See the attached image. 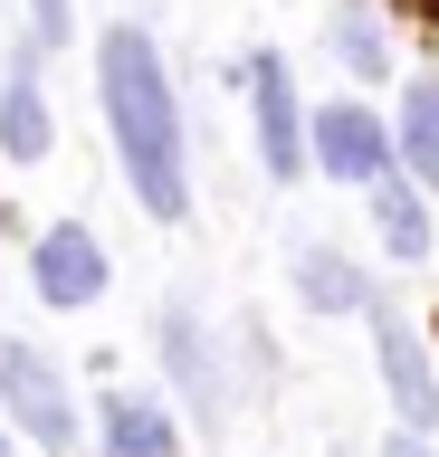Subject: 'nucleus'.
Masks as SVG:
<instances>
[{"mask_svg": "<svg viewBox=\"0 0 439 457\" xmlns=\"http://www.w3.org/2000/svg\"><path fill=\"white\" fill-rule=\"evenodd\" d=\"M373 228L392 238V257H430V220H420V191H410V181H392V171L373 181Z\"/></svg>", "mask_w": 439, "mask_h": 457, "instance_id": "12", "label": "nucleus"}, {"mask_svg": "<svg viewBox=\"0 0 439 457\" xmlns=\"http://www.w3.org/2000/svg\"><path fill=\"white\" fill-rule=\"evenodd\" d=\"M106 114H115V143H124V181L153 220H182L191 210V181H182V105H173V77L153 57L144 29H106Z\"/></svg>", "mask_w": 439, "mask_h": 457, "instance_id": "1", "label": "nucleus"}, {"mask_svg": "<svg viewBox=\"0 0 439 457\" xmlns=\"http://www.w3.org/2000/svg\"><path fill=\"white\" fill-rule=\"evenodd\" d=\"M0 410L30 428L38 448H77V400H67L58 362H48L38 343H10V334H0Z\"/></svg>", "mask_w": 439, "mask_h": 457, "instance_id": "2", "label": "nucleus"}, {"mask_svg": "<svg viewBox=\"0 0 439 457\" xmlns=\"http://www.w3.org/2000/svg\"><path fill=\"white\" fill-rule=\"evenodd\" d=\"M30 20H38V38H67V0H30Z\"/></svg>", "mask_w": 439, "mask_h": 457, "instance_id": "14", "label": "nucleus"}, {"mask_svg": "<svg viewBox=\"0 0 439 457\" xmlns=\"http://www.w3.org/2000/svg\"><path fill=\"white\" fill-rule=\"evenodd\" d=\"M316 162L334 171V181H382L392 143H382V124H373L363 105H325V114H316Z\"/></svg>", "mask_w": 439, "mask_h": 457, "instance_id": "6", "label": "nucleus"}, {"mask_svg": "<svg viewBox=\"0 0 439 457\" xmlns=\"http://www.w3.org/2000/svg\"><path fill=\"white\" fill-rule=\"evenodd\" d=\"M296 286H306V305L316 314H353V305H373V286H363V267L334 248H306L296 257Z\"/></svg>", "mask_w": 439, "mask_h": 457, "instance_id": "9", "label": "nucleus"}, {"mask_svg": "<svg viewBox=\"0 0 439 457\" xmlns=\"http://www.w3.org/2000/svg\"><path fill=\"white\" fill-rule=\"evenodd\" d=\"M249 96H258V153L277 181L306 171V134H296V86H287V57H258L249 67Z\"/></svg>", "mask_w": 439, "mask_h": 457, "instance_id": "5", "label": "nucleus"}, {"mask_svg": "<svg viewBox=\"0 0 439 457\" xmlns=\"http://www.w3.org/2000/svg\"><path fill=\"white\" fill-rule=\"evenodd\" d=\"M373 353H382V381H392L401 428H430L439 420V381H430V362H420V334H410L392 305H373Z\"/></svg>", "mask_w": 439, "mask_h": 457, "instance_id": "3", "label": "nucleus"}, {"mask_svg": "<svg viewBox=\"0 0 439 457\" xmlns=\"http://www.w3.org/2000/svg\"><path fill=\"white\" fill-rule=\"evenodd\" d=\"M334 38H344V57H353V67H363V77H382V38H373V29H363V20H344V29H334Z\"/></svg>", "mask_w": 439, "mask_h": 457, "instance_id": "13", "label": "nucleus"}, {"mask_svg": "<svg viewBox=\"0 0 439 457\" xmlns=\"http://www.w3.org/2000/svg\"><path fill=\"white\" fill-rule=\"evenodd\" d=\"M163 362H173V381H182V400H191V420L201 428H220V353H210V334H201V314L191 305H173L163 314Z\"/></svg>", "mask_w": 439, "mask_h": 457, "instance_id": "4", "label": "nucleus"}, {"mask_svg": "<svg viewBox=\"0 0 439 457\" xmlns=\"http://www.w3.org/2000/svg\"><path fill=\"white\" fill-rule=\"evenodd\" d=\"M382 457H430V448H420V438H392V448H382Z\"/></svg>", "mask_w": 439, "mask_h": 457, "instance_id": "15", "label": "nucleus"}, {"mask_svg": "<svg viewBox=\"0 0 439 457\" xmlns=\"http://www.w3.org/2000/svg\"><path fill=\"white\" fill-rule=\"evenodd\" d=\"M0 153H10V162H38V153H48V96H38L30 57L0 77Z\"/></svg>", "mask_w": 439, "mask_h": 457, "instance_id": "8", "label": "nucleus"}, {"mask_svg": "<svg viewBox=\"0 0 439 457\" xmlns=\"http://www.w3.org/2000/svg\"><path fill=\"white\" fill-rule=\"evenodd\" d=\"M401 162L410 181H439V77H410L401 96Z\"/></svg>", "mask_w": 439, "mask_h": 457, "instance_id": "11", "label": "nucleus"}, {"mask_svg": "<svg viewBox=\"0 0 439 457\" xmlns=\"http://www.w3.org/2000/svg\"><path fill=\"white\" fill-rule=\"evenodd\" d=\"M106 448H115V457H173V420H163L153 400L115 391V400H106Z\"/></svg>", "mask_w": 439, "mask_h": 457, "instance_id": "10", "label": "nucleus"}, {"mask_svg": "<svg viewBox=\"0 0 439 457\" xmlns=\"http://www.w3.org/2000/svg\"><path fill=\"white\" fill-rule=\"evenodd\" d=\"M0 457H10V448H0Z\"/></svg>", "mask_w": 439, "mask_h": 457, "instance_id": "16", "label": "nucleus"}, {"mask_svg": "<svg viewBox=\"0 0 439 457\" xmlns=\"http://www.w3.org/2000/svg\"><path fill=\"white\" fill-rule=\"evenodd\" d=\"M38 295L48 305H96L106 295V248H96L87 228H48L38 238Z\"/></svg>", "mask_w": 439, "mask_h": 457, "instance_id": "7", "label": "nucleus"}]
</instances>
